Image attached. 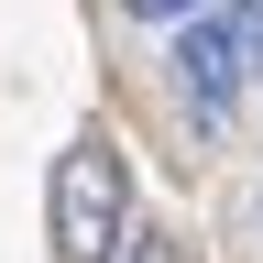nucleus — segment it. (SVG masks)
<instances>
[{
	"label": "nucleus",
	"mask_w": 263,
	"mask_h": 263,
	"mask_svg": "<svg viewBox=\"0 0 263 263\" xmlns=\"http://www.w3.org/2000/svg\"><path fill=\"white\" fill-rule=\"evenodd\" d=\"M176 99L197 121H219V110H241V99L263 88V11L252 0H219V11H197V22H176Z\"/></svg>",
	"instance_id": "obj_1"
},
{
	"label": "nucleus",
	"mask_w": 263,
	"mask_h": 263,
	"mask_svg": "<svg viewBox=\"0 0 263 263\" xmlns=\"http://www.w3.org/2000/svg\"><path fill=\"white\" fill-rule=\"evenodd\" d=\"M132 22H197V11H219V0H121Z\"/></svg>",
	"instance_id": "obj_4"
},
{
	"label": "nucleus",
	"mask_w": 263,
	"mask_h": 263,
	"mask_svg": "<svg viewBox=\"0 0 263 263\" xmlns=\"http://www.w3.org/2000/svg\"><path fill=\"white\" fill-rule=\"evenodd\" d=\"M252 11H263V0H252Z\"/></svg>",
	"instance_id": "obj_5"
},
{
	"label": "nucleus",
	"mask_w": 263,
	"mask_h": 263,
	"mask_svg": "<svg viewBox=\"0 0 263 263\" xmlns=\"http://www.w3.org/2000/svg\"><path fill=\"white\" fill-rule=\"evenodd\" d=\"M121 263H186V241H176V230H132Z\"/></svg>",
	"instance_id": "obj_3"
},
{
	"label": "nucleus",
	"mask_w": 263,
	"mask_h": 263,
	"mask_svg": "<svg viewBox=\"0 0 263 263\" xmlns=\"http://www.w3.org/2000/svg\"><path fill=\"white\" fill-rule=\"evenodd\" d=\"M121 241H132V164L88 132L55 154V263H121Z\"/></svg>",
	"instance_id": "obj_2"
}]
</instances>
